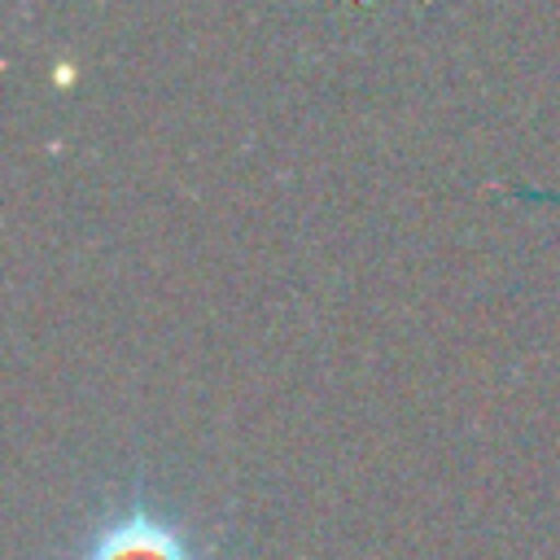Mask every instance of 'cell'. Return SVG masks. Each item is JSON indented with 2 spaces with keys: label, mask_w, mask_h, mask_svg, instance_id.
<instances>
[{
  "label": "cell",
  "mask_w": 560,
  "mask_h": 560,
  "mask_svg": "<svg viewBox=\"0 0 560 560\" xmlns=\"http://www.w3.org/2000/svg\"><path fill=\"white\" fill-rule=\"evenodd\" d=\"M70 560H201V551L184 525H175L153 503L131 499L96 521Z\"/></svg>",
  "instance_id": "cell-1"
}]
</instances>
